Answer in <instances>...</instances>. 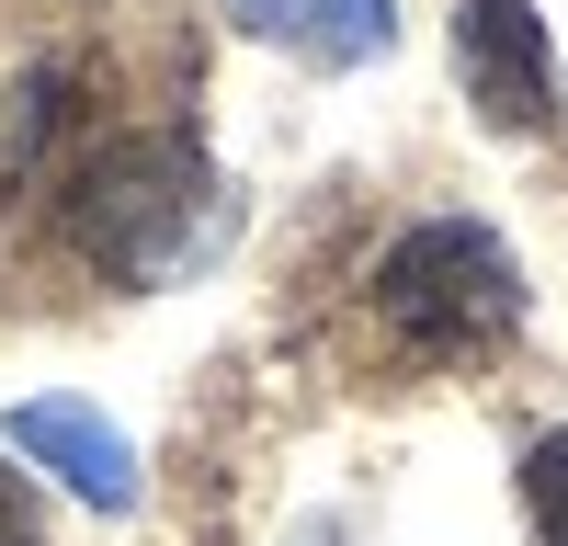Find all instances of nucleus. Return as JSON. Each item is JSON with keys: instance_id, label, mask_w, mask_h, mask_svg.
Instances as JSON below:
<instances>
[{"instance_id": "nucleus-1", "label": "nucleus", "mask_w": 568, "mask_h": 546, "mask_svg": "<svg viewBox=\"0 0 568 546\" xmlns=\"http://www.w3.org/2000/svg\"><path fill=\"white\" fill-rule=\"evenodd\" d=\"M58 216H69V251L103 285H171L227 240V182L205 171V149L182 125H136L69 171Z\"/></svg>"}, {"instance_id": "nucleus-2", "label": "nucleus", "mask_w": 568, "mask_h": 546, "mask_svg": "<svg viewBox=\"0 0 568 546\" xmlns=\"http://www.w3.org/2000/svg\"><path fill=\"white\" fill-rule=\"evenodd\" d=\"M375 331L409 364H478L524 331V273L478 216H420L375 251Z\"/></svg>"}, {"instance_id": "nucleus-3", "label": "nucleus", "mask_w": 568, "mask_h": 546, "mask_svg": "<svg viewBox=\"0 0 568 546\" xmlns=\"http://www.w3.org/2000/svg\"><path fill=\"white\" fill-rule=\"evenodd\" d=\"M455 58H466V91H478L489 125H546L557 114V58H546V23L524 0H466Z\"/></svg>"}, {"instance_id": "nucleus-4", "label": "nucleus", "mask_w": 568, "mask_h": 546, "mask_svg": "<svg viewBox=\"0 0 568 546\" xmlns=\"http://www.w3.org/2000/svg\"><path fill=\"white\" fill-rule=\"evenodd\" d=\"M12 444H23L58 489H80L91 513H125V501H136V444H125L91 398H23V410H12Z\"/></svg>"}, {"instance_id": "nucleus-5", "label": "nucleus", "mask_w": 568, "mask_h": 546, "mask_svg": "<svg viewBox=\"0 0 568 546\" xmlns=\"http://www.w3.org/2000/svg\"><path fill=\"white\" fill-rule=\"evenodd\" d=\"M227 23L262 34V46H296L318 69H364V58H387V34H398L387 0H227Z\"/></svg>"}, {"instance_id": "nucleus-6", "label": "nucleus", "mask_w": 568, "mask_h": 546, "mask_svg": "<svg viewBox=\"0 0 568 546\" xmlns=\"http://www.w3.org/2000/svg\"><path fill=\"white\" fill-rule=\"evenodd\" d=\"M524 513H535V546H568V433H535V455H524Z\"/></svg>"}, {"instance_id": "nucleus-7", "label": "nucleus", "mask_w": 568, "mask_h": 546, "mask_svg": "<svg viewBox=\"0 0 568 546\" xmlns=\"http://www.w3.org/2000/svg\"><path fill=\"white\" fill-rule=\"evenodd\" d=\"M0 546H34V513H23V489H12V467H0Z\"/></svg>"}]
</instances>
